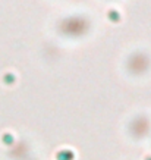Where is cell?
Returning <instances> with one entry per match:
<instances>
[{
	"label": "cell",
	"mask_w": 151,
	"mask_h": 160,
	"mask_svg": "<svg viewBox=\"0 0 151 160\" xmlns=\"http://www.w3.org/2000/svg\"><path fill=\"white\" fill-rule=\"evenodd\" d=\"M87 28V24L82 18H69L68 21H65V32L72 35H79L82 34Z\"/></svg>",
	"instance_id": "obj_1"
}]
</instances>
